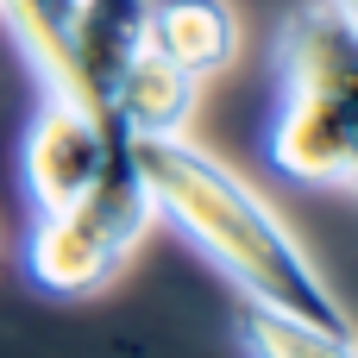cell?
<instances>
[{"mask_svg":"<svg viewBox=\"0 0 358 358\" xmlns=\"http://www.w3.org/2000/svg\"><path fill=\"white\" fill-rule=\"evenodd\" d=\"M120 138H126V132H120L107 113H94L88 101L50 88L44 107L31 113L25 151H19V170H25V195H31V208H38V214L69 208V201L101 176V164H107V151H113Z\"/></svg>","mask_w":358,"mask_h":358,"instance_id":"4","label":"cell"},{"mask_svg":"<svg viewBox=\"0 0 358 358\" xmlns=\"http://www.w3.org/2000/svg\"><path fill=\"white\" fill-rule=\"evenodd\" d=\"M277 69L271 164L289 182L358 189V19L346 0H302L283 25Z\"/></svg>","mask_w":358,"mask_h":358,"instance_id":"2","label":"cell"},{"mask_svg":"<svg viewBox=\"0 0 358 358\" xmlns=\"http://www.w3.org/2000/svg\"><path fill=\"white\" fill-rule=\"evenodd\" d=\"M151 50L208 82L239 57V13L227 0H151Z\"/></svg>","mask_w":358,"mask_h":358,"instance_id":"7","label":"cell"},{"mask_svg":"<svg viewBox=\"0 0 358 358\" xmlns=\"http://www.w3.org/2000/svg\"><path fill=\"white\" fill-rule=\"evenodd\" d=\"M151 189L132 164V138H120L101 164V176L57 214H38L25 239V271L50 296H94L145 239L151 227Z\"/></svg>","mask_w":358,"mask_h":358,"instance_id":"3","label":"cell"},{"mask_svg":"<svg viewBox=\"0 0 358 358\" xmlns=\"http://www.w3.org/2000/svg\"><path fill=\"white\" fill-rule=\"evenodd\" d=\"M239 340L252 358H358L352 334H327L315 321H296V315H277L258 302L239 308Z\"/></svg>","mask_w":358,"mask_h":358,"instance_id":"8","label":"cell"},{"mask_svg":"<svg viewBox=\"0 0 358 358\" xmlns=\"http://www.w3.org/2000/svg\"><path fill=\"white\" fill-rule=\"evenodd\" d=\"M195 101H201V82L182 76L170 57L145 50L107 94V120L126 132V138H164V132H189L195 120Z\"/></svg>","mask_w":358,"mask_h":358,"instance_id":"6","label":"cell"},{"mask_svg":"<svg viewBox=\"0 0 358 358\" xmlns=\"http://www.w3.org/2000/svg\"><path fill=\"white\" fill-rule=\"evenodd\" d=\"M346 13H352V19H358V0H346Z\"/></svg>","mask_w":358,"mask_h":358,"instance_id":"10","label":"cell"},{"mask_svg":"<svg viewBox=\"0 0 358 358\" xmlns=\"http://www.w3.org/2000/svg\"><path fill=\"white\" fill-rule=\"evenodd\" d=\"M0 13L13 19L19 44L44 69V82L57 94H69V25H76V0H0Z\"/></svg>","mask_w":358,"mask_h":358,"instance_id":"9","label":"cell"},{"mask_svg":"<svg viewBox=\"0 0 358 358\" xmlns=\"http://www.w3.org/2000/svg\"><path fill=\"white\" fill-rule=\"evenodd\" d=\"M132 164L151 189V214L170 220L201 258H214L227 271V283H239L245 302L315 321L327 334H352V315L340 308V296L327 289L315 258L296 245L283 214L239 170L208 157L189 132L132 138Z\"/></svg>","mask_w":358,"mask_h":358,"instance_id":"1","label":"cell"},{"mask_svg":"<svg viewBox=\"0 0 358 358\" xmlns=\"http://www.w3.org/2000/svg\"><path fill=\"white\" fill-rule=\"evenodd\" d=\"M151 50V0H76L69 25V94L107 113L113 82Z\"/></svg>","mask_w":358,"mask_h":358,"instance_id":"5","label":"cell"}]
</instances>
